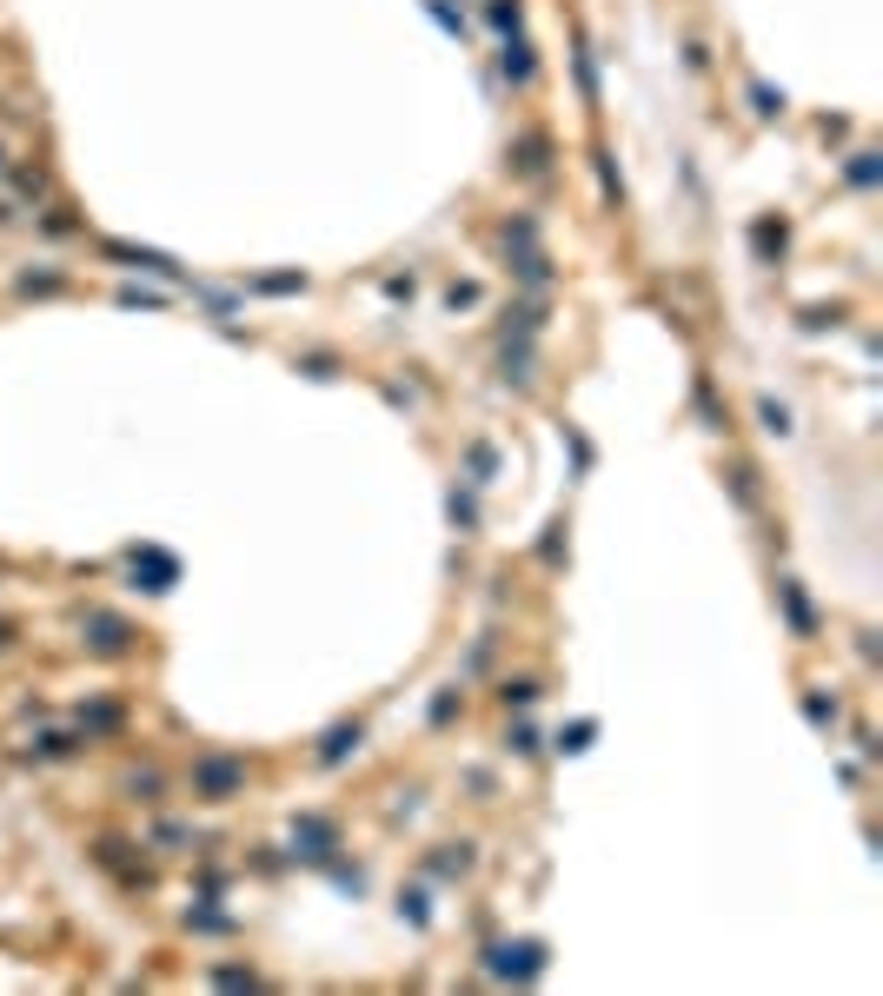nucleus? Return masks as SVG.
Listing matches in <instances>:
<instances>
[{
    "mask_svg": "<svg viewBox=\"0 0 883 996\" xmlns=\"http://www.w3.org/2000/svg\"><path fill=\"white\" fill-rule=\"evenodd\" d=\"M492 21H499V27H518V0H499V8H492Z\"/></svg>",
    "mask_w": 883,
    "mask_h": 996,
    "instance_id": "11",
    "label": "nucleus"
},
{
    "mask_svg": "<svg viewBox=\"0 0 883 996\" xmlns=\"http://www.w3.org/2000/svg\"><path fill=\"white\" fill-rule=\"evenodd\" d=\"M492 970H499V976H538V970H545V950H538V944H505V950H492Z\"/></svg>",
    "mask_w": 883,
    "mask_h": 996,
    "instance_id": "3",
    "label": "nucleus"
},
{
    "mask_svg": "<svg viewBox=\"0 0 883 996\" xmlns=\"http://www.w3.org/2000/svg\"><path fill=\"white\" fill-rule=\"evenodd\" d=\"M346 751H359V724H339V731H326V744H319V764H339Z\"/></svg>",
    "mask_w": 883,
    "mask_h": 996,
    "instance_id": "5",
    "label": "nucleus"
},
{
    "mask_svg": "<svg viewBox=\"0 0 883 996\" xmlns=\"http://www.w3.org/2000/svg\"><path fill=\"white\" fill-rule=\"evenodd\" d=\"M87 644H94L100 657H120V651L133 644V625L114 618V612H87Z\"/></svg>",
    "mask_w": 883,
    "mask_h": 996,
    "instance_id": "2",
    "label": "nucleus"
},
{
    "mask_svg": "<svg viewBox=\"0 0 883 996\" xmlns=\"http://www.w3.org/2000/svg\"><path fill=\"white\" fill-rule=\"evenodd\" d=\"M784 605H790V625H797V631H811V605H804V592L784 585Z\"/></svg>",
    "mask_w": 883,
    "mask_h": 996,
    "instance_id": "8",
    "label": "nucleus"
},
{
    "mask_svg": "<svg viewBox=\"0 0 883 996\" xmlns=\"http://www.w3.org/2000/svg\"><path fill=\"white\" fill-rule=\"evenodd\" d=\"M764 432H790V419H784V405H771V399H764Z\"/></svg>",
    "mask_w": 883,
    "mask_h": 996,
    "instance_id": "10",
    "label": "nucleus"
},
{
    "mask_svg": "<svg viewBox=\"0 0 883 996\" xmlns=\"http://www.w3.org/2000/svg\"><path fill=\"white\" fill-rule=\"evenodd\" d=\"M293 838L306 844V857H326V851H333V823H326V817H299Z\"/></svg>",
    "mask_w": 883,
    "mask_h": 996,
    "instance_id": "4",
    "label": "nucleus"
},
{
    "mask_svg": "<svg viewBox=\"0 0 883 996\" xmlns=\"http://www.w3.org/2000/svg\"><path fill=\"white\" fill-rule=\"evenodd\" d=\"M107 253H120V260H133V266H146V273H174L167 253H133V246H107Z\"/></svg>",
    "mask_w": 883,
    "mask_h": 996,
    "instance_id": "7",
    "label": "nucleus"
},
{
    "mask_svg": "<svg viewBox=\"0 0 883 996\" xmlns=\"http://www.w3.org/2000/svg\"><path fill=\"white\" fill-rule=\"evenodd\" d=\"M870 159H876V153H857V166H850V180H857V187H870V180H876V166H870Z\"/></svg>",
    "mask_w": 883,
    "mask_h": 996,
    "instance_id": "9",
    "label": "nucleus"
},
{
    "mask_svg": "<svg viewBox=\"0 0 883 996\" xmlns=\"http://www.w3.org/2000/svg\"><path fill=\"white\" fill-rule=\"evenodd\" d=\"M239 784H247V764H239V758H200L193 764V797H232Z\"/></svg>",
    "mask_w": 883,
    "mask_h": 996,
    "instance_id": "1",
    "label": "nucleus"
},
{
    "mask_svg": "<svg viewBox=\"0 0 883 996\" xmlns=\"http://www.w3.org/2000/svg\"><path fill=\"white\" fill-rule=\"evenodd\" d=\"M8 644H14V625H8V618H0V651H8Z\"/></svg>",
    "mask_w": 883,
    "mask_h": 996,
    "instance_id": "12",
    "label": "nucleus"
},
{
    "mask_svg": "<svg viewBox=\"0 0 883 996\" xmlns=\"http://www.w3.org/2000/svg\"><path fill=\"white\" fill-rule=\"evenodd\" d=\"M505 80H518V87L532 80V47H525V40H512V47H505Z\"/></svg>",
    "mask_w": 883,
    "mask_h": 996,
    "instance_id": "6",
    "label": "nucleus"
}]
</instances>
